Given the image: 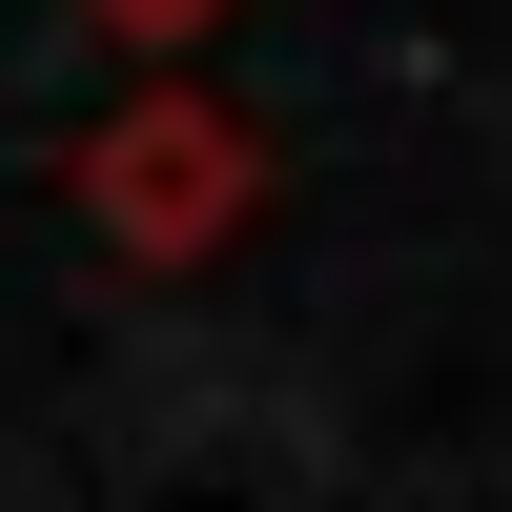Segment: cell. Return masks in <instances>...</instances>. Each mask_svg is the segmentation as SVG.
Segmentation results:
<instances>
[{"mask_svg":"<svg viewBox=\"0 0 512 512\" xmlns=\"http://www.w3.org/2000/svg\"><path fill=\"white\" fill-rule=\"evenodd\" d=\"M82 205H103L144 267H185V246H226V205H246V144H226L205 103H144L103 164H82Z\"/></svg>","mask_w":512,"mask_h":512,"instance_id":"obj_1","label":"cell"},{"mask_svg":"<svg viewBox=\"0 0 512 512\" xmlns=\"http://www.w3.org/2000/svg\"><path fill=\"white\" fill-rule=\"evenodd\" d=\"M123 21H185V0H123Z\"/></svg>","mask_w":512,"mask_h":512,"instance_id":"obj_2","label":"cell"}]
</instances>
